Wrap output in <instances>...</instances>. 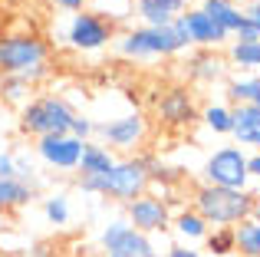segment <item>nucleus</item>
Here are the masks:
<instances>
[{
    "label": "nucleus",
    "instance_id": "f257e3e1",
    "mask_svg": "<svg viewBox=\"0 0 260 257\" xmlns=\"http://www.w3.org/2000/svg\"><path fill=\"white\" fill-rule=\"evenodd\" d=\"M148 185H152V181H148V165H145V158H139V155L115 158V165L109 168L106 175H99V178H76L79 191L102 195V198L122 201V205L142 198V195L148 191Z\"/></svg>",
    "mask_w": 260,
    "mask_h": 257
},
{
    "label": "nucleus",
    "instance_id": "f03ea898",
    "mask_svg": "<svg viewBox=\"0 0 260 257\" xmlns=\"http://www.w3.org/2000/svg\"><path fill=\"white\" fill-rule=\"evenodd\" d=\"M257 195L250 188H214V185H198L191 195V208L208 221L211 228H237L241 221H247L254 214Z\"/></svg>",
    "mask_w": 260,
    "mask_h": 257
},
{
    "label": "nucleus",
    "instance_id": "7ed1b4c3",
    "mask_svg": "<svg viewBox=\"0 0 260 257\" xmlns=\"http://www.w3.org/2000/svg\"><path fill=\"white\" fill-rule=\"evenodd\" d=\"M115 53L125 59H158V56H178L188 50L181 26L168 23V26H128V30L115 33L112 40Z\"/></svg>",
    "mask_w": 260,
    "mask_h": 257
},
{
    "label": "nucleus",
    "instance_id": "20e7f679",
    "mask_svg": "<svg viewBox=\"0 0 260 257\" xmlns=\"http://www.w3.org/2000/svg\"><path fill=\"white\" fill-rule=\"evenodd\" d=\"M73 109L63 96H33L20 109V132L30 139H46V135H63L73 125Z\"/></svg>",
    "mask_w": 260,
    "mask_h": 257
},
{
    "label": "nucleus",
    "instance_id": "39448f33",
    "mask_svg": "<svg viewBox=\"0 0 260 257\" xmlns=\"http://www.w3.org/2000/svg\"><path fill=\"white\" fill-rule=\"evenodd\" d=\"M50 59V43L37 33H4L0 37V76H23Z\"/></svg>",
    "mask_w": 260,
    "mask_h": 257
},
{
    "label": "nucleus",
    "instance_id": "423d86ee",
    "mask_svg": "<svg viewBox=\"0 0 260 257\" xmlns=\"http://www.w3.org/2000/svg\"><path fill=\"white\" fill-rule=\"evenodd\" d=\"M115 40V23L99 10H79L70 17L63 30V43L76 53H99L112 46Z\"/></svg>",
    "mask_w": 260,
    "mask_h": 257
},
{
    "label": "nucleus",
    "instance_id": "0eeeda50",
    "mask_svg": "<svg viewBox=\"0 0 260 257\" xmlns=\"http://www.w3.org/2000/svg\"><path fill=\"white\" fill-rule=\"evenodd\" d=\"M204 185H214V188H241L250 185V175H247V152L241 145H221L208 155L204 162Z\"/></svg>",
    "mask_w": 260,
    "mask_h": 257
},
{
    "label": "nucleus",
    "instance_id": "6e6552de",
    "mask_svg": "<svg viewBox=\"0 0 260 257\" xmlns=\"http://www.w3.org/2000/svg\"><path fill=\"white\" fill-rule=\"evenodd\" d=\"M99 247H102V254H112V257H161L155 241L148 234L135 231L125 218H112L102 228Z\"/></svg>",
    "mask_w": 260,
    "mask_h": 257
},
{
    "label": "nucleus",
    "instance_id": "1a4fd4ad",
    "mask_svg": "<svg viewBox=\"0 0 260 257\" xmlns=\"http://www.w3.org/2000/svg\"><path fill=\"white\" fill-rule=\"evenodd\" d=\"M95 139L112 152H135L148 139V119L135 109V112H125V116L109 119V122H95Z\"/></svg>",
    "mask_w": 260,
    "mask_h": 257
},
{
    "label": "nucleus",
    "instance_id": "9d476101",
    "mask_svg": "<svg viewBox=\"0 0 260 257\" xmlns=\"http://www.w3.org/2000/svg\"><path fill=\"white\" fill-rule=\"evenodd\" d=\"M122 218H125L135 231H142V234H148V238H152V234L168 231V228H172V208H168V201L161 198V195L145 191L142 198L128 201Z\"/></svg>",
    "mask_w": 260,
    "mask_h": 257
},
{
    "label": "nucleus",
    "instance_id": "9b49d317",
    "mask_svg": "<svg viewBox=\"0 0 260 257\" xmlns=\"http://www.w3.org/2000/svg\"><path fill=\"white\" fill-rule=\"evenodd\" d=\"M175 23L181 26L188 46H198V50H221V46L231 43V33L221 30L211 20V13H204V7H188Z\"/></svg>",
    "mask_w": 260,
    "mask_h": 257
},
{
    "label": "nucleus",
    "instance_id": "f8f14e48",
    "mask_svg": "<svg viewBox=\"0 0 260 257\" xmlns=\"http://www.w3.org/2000/svg\"><path fill=\"white\" fill-rule=\"evenodd\" d=\"M83 145H86V142H79V139H73L70 132H63V135L37 139L33 152H37V158L43 162L46 168H53V172H76V168H79V155H83Z\"/></svg>",
    "mask_w": 260,
    "mask_h": 257
},
{
    "label": "nucleus",
    "instance_id": "ddd939ff",
    "mask_svg": "<svg viewBox=\"0 0 260 257\" xmlns=\"http://www.w3.org/2000/svg\"><path fill=\"white\" fill-rule=\"evenodd\" d=\"M155 109H158L161 125H168V128H188L191 122H198V112H201L198 103H194V96H191L184 86L165 89Z\"/></svg>",
    "mask_w": 260,
    "mask_h": 257
},
{
    "label": "nucleus",
    "instance_id": "4468645a",
    "mask_svg": "<svg viewBox=\"0 0 260 257\" xmlns=\"http://www.w3.org/2000/svg\"><path fill=\"white\" fill-rule=\"evenodd\" d=\"M142 26H168L188 10V0H132Z\"/></svg>",
    "mask_w": 260,
    "mask_h": 257
},
{
    "label": "nucleus",
    "instance_id": "2eb2a0df",
    "mask_svg": "<svg viewBox=\"0 0 260 257\" xmlns=\"http://www.w3.org/2000/svg\"><path fill=\"white\" fill-rule=\"evenodd\" d=\"M228 70H231L228 56H221L217 50H198V53H191V59H188V76L194 79V83H204V86L224 79Z\"/></svg>",
    "mask_w": 260,
    "mask_h": 257
},
{
    "label": "nucleus",
    "instance_id": "dca6fc26",
    "mask_svg": "<svg viewBox=\"0 0 260 257\" xmlns=\"http://www.w3.org/2000/svg\"><path fill=\"white\" fill-rule=\"evenodd\" d=\"M115 158L119 155L112 152V148H106L102 142H86L83 145V155H79V178H99V175H106L109 168L115 165Z\"/></svg>",
    "mask_w": 260,
    "mask_h": 257
},
{
    "label": "nucleus",
    "instance_id": "f3484780",
    "mask_svg": "<svg viewBox=\"0 0 260 257\" xmlns=\"http://www.w3.org/2000/svg\"><path fill=\"white\" fill-rule=\"evenodd\" d=\"M198 7H204V13H211V20H214L221 30L231 33V40H234V33L244 26V10L234 4V0H201Z\"/></svg>",
    "mask_w": 260,
    "mask_h": 257
},
{
    "label": "nucleus",
    "instance_id": "a211bd4d",
    "mask_svg": "<svg viewBox=\"0 0 260 257\" xmlns=\"http://www.w3.org/2000/svg\"><path fill=\"white\" fill-rule=\"evenodd\" d=\"M172 228L181 238V244H194V241H204L211 231V224L194 211V208H181L178 214H172Z\"/></svg>",
    "mask_w": 260,
    "mask_h": 257
},
{
    "label": "nucleus",
    "instance_id": "6ab92c4d",
    "mask_svg": "<svg viewBox=\"0 0 260 257\" xmlns=\"http://www.w3.org/2000/svg\"><path fill=\"white\" fill-rule=\"evenodd\" d=\"M30 198H33V185H26L20 178H0V214H10L17 208L30 205Z\"/></svg>",
    "mask_w": 260,
    "mask_h": 257
},
{
    "label": "nucleus",
    "instance_id": "aec40b11",
    "mask_svg": "<svg viewBox=\"0 0 260 257\" xmlns=\"http://www.w3.org/2000/svg\"><path fill=\"white\" fill-rule=\"evenodd\" d=\"M228 99L234 106H260V76H231L228 79Z\"/></svg>",
    "mask_w": 260,
    "mask_h": 257
},
{
    "label": "nucleus",
    "instance_id": "412c9836",
    "mask_svg": "<svg viewBox=\"0 0 260 257\" xmlns=\"http://www.w3.org/2000/svg\"><path fill=\"white\" fill-rule=\"evenodd\" d=\"M198 119L204 122V128L214 135H234V109L224 103H208L201 112H198Z\"/></svg>",
    "mask_w": 260,
    "mask_h": 257
},
{
    "label": "nucleus",
    "instance_id": "4be33fe9",
    "mask_svg": "<svg viewBox=\"0 0 260 257\" xmlns=\"http://www.w3.org/2000/svg\"><path fill=\"white\" fill-rule=\"evenodd\" d=\"M228 63L237 66V70L244 73H254L260 70V40H231L228 46Z\"/></svg>",
    "mask_w": 260,
    "mask_h": 257
},
{
    "label": "nucleus",
    "instance_id": "5701e85b",
    "mask_svg": "<svg viewBox=\"0 0 260 257\" xmlns=\"http://www.w3.org/2000/svg\"><path fill=\"white\" fill-rule=\"evenodd\" d=\"M234 244L241 257H260V221L247 218L234 228Z\"/></svg>",
    "mask_w": 260,
    "mask_h": 257
},
{
    "label": "nucleus",
    "instance_id": "b1692460",
    "mask_svg": "<svg viewBox=\"0 0 260 257\" xmlns=\"http://www.w3.org/2000/svg\"><path fill=\"white\" fill-rule=\"evenodd\" d=\"M30 92H33V86L26 83L23 76H0V99H4V103H13V106L23 109L33 99Z\"/></svg>",
    "mask_w": 260,
    "mask_h": 257
},
{
    "label": "nucleus",
    "instance_id": "393cba45",
    "mask_svg": "<svg viewBox=\"0 0 260 257\" xmlns=\"http://www.w3.org/2000/svg\"><path fill=\"white\" fill-rule=\"evenodd\" d=\"M204 247H208V254H214V257H231V254H237L234 228H211L208 238H204Z\"/></svg>",
    "mask_w": 260,
    "mask_h": 257
},
{
    "label": "nucleus",
    "instance_id": "a878e982",
    "mask_svg": "<svg viewBox=\"0 0 260 257\" xmlns=\"http://www.w3.org/2000/svg\"><path fill=\"white\" fill-rule=\"evenodd\" d=\"M43 218L50 221V224H70V218H73L70 195H63V191L50 195V198L43 201Z\"/></svg>",
    "mask_w": 260,
    "mask_h": 257
},
{
    "label": "nucleus",
    "instance_id": "bb28decb",
    "mask_svg": "<svg viewBox=\"0 0 260 257\" xmlns=\"http://www.w3.org/2000/svg\"><path fill=\"white\" fill-rule=\"evenodd\" d=\"M70 135H73V139H79V142H92L95 122L89 116H83V112H76V116H73V125H70Z\"/></svg>",
    "mask_w": 260,
    "mask_h": 257
},
{
    "label": "nucleus",
    "instance_id": "cd10ccee",
    "mask_svg": "<svg viewBox=\"0 0 260 257\" xmlns=\"http://www.w3.org/2000/svg\"><path fill=\"white\" fill-rule=\"evenodd\" d=\"M0 178H17V158H13V152H0Z\"/></svg>",
    "mask_w": 260,
    "mask_h": 257
},
{
    "label": "nucleus",
    "instance_id": "c85d7f7f",
    "mask_svg": "<svg viewBox=\"0 0 260 257\" xmlns=\"http://www.w3.org/2000/svg\"><path fill=\"white\" fill-rule=\"evenodd\" d=\"M165 257H204V254L194 251L191 244H172V247L165 251Z\"/></svg>",
    "mask_w": 260,
    "mask_h": 257
},
{
    "label": "nucleus",
    "instance_id": "c756f323",
    "mask_svg": "<svg viewBox=\"0 0 260 257\" xmlns=\"http://www.w3.org/2000/svg\"><path fill=\"white\" fill-rule=\"evenodd\" d=\"M53 7H59V10H66L73 17V13H79V10H86V0H50Z\"/></svg>",
    "mask_w": 260,
    "mask_h": 257
},
{
    "label": "nucleus",
    "instance_id": "7c9ffc66",
    "mask_svg": "<svg viewBox=\"0 0 260 257\" xmlns=\"http://www.w3.org/2000/svg\"><path fill=\"white\" fill-rule=\"evenodd\" d=\"M247 175H250V181H257V185H260V152H250L247 155Z\"/></svg>",
    "mask_w": 260,
    "mask_h": 257
},
{
    "label": "nucleus",
    "instance_id": "2f4dec72",
    "mask_svg": "<svg viewBox=\"0 0 260 257\" xmlns=\"http://www.w3.org/2000/svg\"><path fill=\"white\" fill-rule=\"evenodd\" d=\"M234 40H247V43H250V40H260V30H257L254 23H247V20H244V26L234 33Z\"/></svg>",
    "mask_w": 260,
    "mask_h": 257
},
{
    "label": "nucleus",
    "instance_id": "473e14b6",
    "mask_svg": "<svg viewBox=\"0 0 260 257\" xmlns=\"http://www.w3.org/2000/svg\"><path fill=\"white\" fill-rule=\"evenodd\" d=\"M244 17H247V23H254L257 30H260V4H250V7H244Z\"/></svg>",
    "mask_w": 260,
    "mask_h": 257
},
{
    "label": "nucleus",
    "instance_id": "72a5a7b5",
    "mask_svg": "<svg viewBox=\"0 0 260 257\" xmlns=\"http://www.w3.org/2000/svg\"><path fill=\"white\" fill-rule=\"evenodd\" d=\"M254 221H260V195H257V201H254V214H250Z\"/></svg>",
    "mask_w": 260,
    "mask_h": 257
},
{
    "label": "nucleus",
    "instance_id": "f704fd0d",
    "mask_svg": "<svg viewBox=\"0 0 260 257\" xmlns=\"http://www.w3.org/2000/svg\"><path fill=\"white\" fill-rule=\"evenodd\" d=\"M0 228H4V214H0Z\"/></svg>",
    "mask_w": 260,
    "mask_h": 257
},
{
    "label": "nucleus",
    "instance_id": "c9c22d12",
    "mask_svg": "<svg viewBox=\"0 0 260 257\" xmlns=\"http://www.w3.org/2000/svg\"><path fill=\"white\" fill-rule=\"evenodd\" d=\"M250 4H260V0H250Z\"/></svg>",
    "mask_w": 260,
    "mask_h": 257
},
{
    "label": "nucleus",
    "instance_id": "e433bc0d",
    "mask_svg": "<svg viewBox=\"0 0 260 257\" xmlns=\"http://www.w3.org/2000/svg\"><path fill=\"white\" fill-rule=\"evenodd\" d=\"M86 4H89V0H86Z\"/></svg>",
    "mask_w": 260,
    "mask_h": 257
}]
</instances>
